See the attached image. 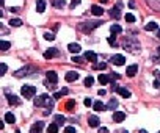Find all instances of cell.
<instances>
[{
  "instance_id": "6da1fadb",
  "label": "cell",
  "mask_w": 160,
  "mask_h": 133,
  "mask_svg": "<svg viewBox=\"0 0 160 133\" xmlns=\"http://www.w3.org/2000/svg\"><path fill=\"white\" fill-rule=\"evenodd\" d=\"M122 47H124L126 50H129V52L132 53H137L140 50V42L137 38H124V41H122Z\"/></svg>"
},
{
  "instance_id": "7a4b0ae2",
  "label": "cell",
  "mask_w": 160,
  "mask_h": 133,
  "mask_svg": "<svg viewBox=\"0 0 160 133\" xmlns=\"http://www.w3.org/2000/svg\"><path fill=\"white\" fill-rule=\"evenodd\" d=\"M99 25H102V22H100V21H90V22H82V24H79V25H77V28L88 35L94 28H97Z\"/></svg>"
},
{
  "instance_id": "3957f363",
  "label": "cell",
  "mask_w": 160,
  "mask_h": 133,
  "mask_svg": "<svg viewBox=\"0 0 160 133\" xmlns=\"http://www.w3.org/2000/svg\"><path fill=\"white\" fill-rule=\"evenodd\" d=\"M35 105L36 107L52 108L53 107V100H52V97H49L47 94H41V96H38V97H35Z\"/></svg>"
},
{
  "instance_id": "277c9868",
  "label": "cell",
  "mask_w": 160,
  "mask_h": 133,
  "mask_svg": "<svg viewBox=\"0 0 160 133\" xmlns=\"http://www.w3.org/2000/svg\"><path fill=\"white\" fill-rule=\"evenodd\" d=\"M21 94H22V97H25V99H31V97H35V94H36V88L31 85H24L21 88Z\"/></svg>"
},
{
  "instance_id": "5b68a950",
  "label": "cell",
  "mask_w": 160,
  "mask_h": 133,
  "mask_svg": "<svg viewBox=\"0 0 160 133\" xmlns=\"http://www.w3.org/2000/svg\"><path fill=\"white\" fill-rule=\"evenodd\" d=\"M5 96H6V99H8V103L10 105H21V100L17 96H13L8 89H5Z\"/></svg>"
},
{
  "instance_id": "8992f818",
  "label": "cell",
  "mask_w": 160,
  "mask_h": 133,
  "mask_svg": "<svg viewBox=\"0 0 160 133\" xmlns=\"http://www.w3.org/2000/svg\"><path fill=\"white\" fill-rule=\"evenodd\" d=\"M44 130V122H35L33 125L30 127V133H41Z\"/></svg>"
},
{
  "instance_id": "52a82bcc",
  "label": "cell",
  "mask_w": 160,
  "mask_h": 133,
  "mask_svg": "<svg viewBox=\"0 0 160 133\" xmlns=\"http://www.w3.org/2000/svg\"><path fill=\"white\" fill-rule=\"evenodd\" d=\"M60 55V52H58V49H47L44 52V58L46 59H50V58H55Z\"/></svg>"
},
{
  "instance_id": "ba28073f",
  "label": "cell",
  "mask_w": 160,
  "mask_h": 133,
  "mask_svg": "<svg viewBox=\"0 0 160 133\" xmlns=\"http://www.w3.org/2000/svg\"><path fill=\"white\" fill-rule=\"evenodd\" d=\"M110 61L113 64H116V66H122L126 63V58H124V55H115V57H112Z\"/></svg>"
},
{
  "instance_id": "9c48e42d",
  "label": "cell",
  "mask_w": 160,
  "mask_h": 133,
  "mask_svg": "<svg viewBox=\"0 0 160 133\" xmlns=\"http://www.w3.org/2000/svg\"><path fill=\"white\" fill-rule=\"evenodd\" d=\"M137 72H138V66H137V64H130V66H127V71H126L127 77H135Z\"/></svg>"
},
{
  "instance_id": "30bf717a",
  "label": "cell",
  "mask_w": 160,
  "mask_h": 133,
  "mask_svg": "<svg viewBox=\"0 0 160 133\" xmlns=\"http://www.w3.org/2000/svg\"><path fill=\"white\" fill-rule=\"evenodd\" d=\"M46 75H47V80H49V81H52L53 85H57V81H58V75H57V72H55V71H47V72H46Z\"/></svg>"
},
{
  "instance_id": "8fae6325",
  "label": "cell",
  "mask_w": 160,
  "mask_h": 133,
  "mask_svg": "<svg viewBox=\"0 0 160 133\" xmlns=\"http://www.w3.org/2000/svg\"><path fill=\"white\" fill-rule=\"evenodd\" d=\"M30 71H31V67H30V66H24L22 69L16 71V72H14V75L17 77V79H21V77H24V75H27V74H28Z\"/></svg>"
},
{
  "instance_id": "7c38bea8",
  "label": "cell",
  "mask_w": 160,
  "mask_h": 133,
  "mask_svg": "<svg viewBox=\"0 0 160 133\" xmlns=\"http://www.w3.org/2000/svg\"><path fill=\"white\" fill-rule=\"evenodd\" d=\"M88 124H90V127H99L100 125V119L97 117V116H94V114H93V116H90L88 117Z\"/></svg>"
},
{
  "instance_id": "4fadbf2b",
  "label": "cell",
  "mask_w": 160,
  "mask_h": 133,
  "mask_svg": "<svg viewBox=\"0 0 160 133\" xmlns=\"http://www.w3.org/2000/svg\"><path fill=\"white\" fill-rule=\"evenodd\" d=\"M85 59H88L90 63H97V55L94 52H91V50H88V52L85 53Z\"/></svg>"
},
{
  "instance_id": "5bb4252c",
  "label": "cell",
  "mask_w": 160,
  "mask_h": 133,
  "mask_svg": "<svg viewBox=\"0 0 160 133\" xmlns=\"http://www.w3.org/2000/svg\"><path fill=\"white\" fill-rule=\"evenodd\" d=\"M124 119H126V113L115 111V114H113V121H115V122H122Z\"/></svg>"
},
{
  "instance_id": "9a60e30c",
  "label": "cell",
  "mask_w": 160,
  "mask_h": 133,
  "mask_svg": "<svg viewBox=\"0 0 160 133\" xmlns=\"http://www.w3.org/2000/svg\"><path fill=\"white\" fill-rule=\"evenodd\" d=\"M68 50H69L71 53H79L80 50H82V47L79 44H75V42H71L69 45H68Z\"/></svg>"
},
{
  "instance_id": "2e32d148",
  "label": "cell",
  "mask_w": 160,
  "mask_h": 133,
  "mask_svg": "<svg viewBox=\"0 0 160 133\" xmlns=\"http://www.w3.org/2000/svg\"><path fill=\"white\" fill-rule=\"evenodd\" d=\"M65 79H66L68 81H75L77 79H79V74H77L75 71H69V72L66 74V77H65Z\"/></svg>"
},
{
  "instance_id": "e0dca14e",
  "label": "cell",
  "mask_w": 160,
  "mask_h": 133,
  "mask_svg": "<svg viewBox=\"0 0 160 133\" xmlns=\"http://www.w3.org/2000/svg\"><path fill=\"white\" fill-rule=\"evenodd\" d=\"M97 80H99V83H100V85H107V83H108V81H110V80H113V77L100 74V75L97 77Z\"/></svg>"
},
{
  "instance_id": "ac0fdd59",
  "label": "cell",
  "mask_w": 160,
  "mask_h": 133,
  "mask_svg": "<svg viewBox=\"0 0 160 133\" xmlns=\"http://www.w3.org/2000/svg\"><path fill=\"white\" fill-rule=\"evenodd\" d=\"M91 13H93L94 16H102L104 14V10L99 5H93V6H91Z\"/></svg>"
},
{
  "instance_id": "d6986e66",
  "label": "cell",
  "mask_w": 160,
  "mask_h": 133,
  "mask_svg": "<svg viewBox=\"0 0 160 133\" xmlns=\"http://www.w3.org/2000/svg\"><path fill=\"white\" fill-rule=\"evenodd\" d=\"M116 91H118V93H119V94H121L124 99L130 97V91L127 89V88H121V86H118V89H116Z\"/></svg>"
},
{
  "instance_id": "ffe728a7",
  "label": "cell",
  "mask_w": 160,
  "mask_h": 133,
  "mask_svg": "<svg viewBox=\"0 0 160 133\" xmlns=\"http://www.w3.org/2000/svg\"><path fill=\"white\" fill-rule=\"evenodd\" d=\"M110 16L115 17V19H119V17H121V14H119V6H113L112 10H110Z\"/></svg>"
},
{
  "instance_id": "44dd1931",
  "label": "cell",
  "mask_w": 160,
  "mask_h": 133,
  "mask_svg": "<svg viewBox=\"0 0 160 133\" xmlns=\"http://www.w3.org/2000/svg\"><path fill=\"white\" fill-rule=\"evenodd\" d=\"M5 122L6 124H14L16 122V117L13 113H5Z\"/></svg>"
},
{
  "instance_id": "7402d4cb",
  "label": "cell",
  "mask_w": 160,
  "mask_h": 133,
  "mask_svg": "<svg viewBox=\"0 0 160 133\" xmlns=\"http://www.w3.org/2000/svg\"><path fill=\"white\" fill-rule=\"evenodd\" d=\"M44 10H46L44 0H38V2H36V11H38V13H44Z\"/></svg>"
},
{
  "instance_id": "603a6c76",
  "label": "cell",
  "mask_w": 160,
  "mask_h": 133,
  "mask_svg": "<svg viewBox=\"0 0 160 133\" xmlns=\"http://www.w3.org/2000/svg\"><path fill=\"white\" fill-rule=\"evenodd\" d=\"M144 30L146 31H152V30H159V27H157L155 22H148V24L144 25Z\"/></svg>"
},
{
  "instance_id": "cb8c5ba5",
  "label": "cell",
  "mask_w": 160,
  "mask_h": 133,
  "mask_svg": "<svg viewBox=\"0 0 160 133\" xmlns=\"http://www.w3.org/2000/svg\"><path fill=\"white\" fill-rule=\"evenodd\" d=\"M93 108H94V111H100V110H105L107 107H105V105L100 102V100H97V102L93 103Z\"/></svg>"
},
{
  "instance_id": "d4e9b609",
  "label": "cell",
  "mask_w": 160,
  "mask_h": 133,
  "mask_svg": "<svg viewBox=\"0 0 160 133\" xmlns=\"http://www.w3.org/2000/svg\"><path fill=\"white\" fill-rule=\"evenodd\" d=\"M50 3H52V6H55V8H63L65 6V0H50Z\"/></svg>"
},
{
  "instance_id": "484cf974",
  "label": "cell",
  "mask_w": 160,
  "mask_h": 133,
  "mask_svg": "<svg viewBox=\"0 0 160 133\" xmlns=\"http://www.w3.org/2000/svg\"><path fill=\"white\" fill-rule=\"evenodd\" d=\"M68 93H69V89H68V88H63L61 91H58V93H55V96H53V99H60V97H63V96H66Z\"/></svg>"
},
{
  "instance_id": "4316f807",
  "label": "cell",
  "mask_w": 160,
  "mask_h": 133,
  "mask_svg": "<svg viewBox=\"0 0 160 133\" xmlns=\"http://www.w3.org/2000/svg\"><path fill=\"white\" fill-rule=\"evenodd\" d=\"M116 107H118V100L112 99L110 102H108V105H107V108H105V110H116Z\"/></svg>"
},
{
  "instance_id": "83f0119b",
  "label": "cell",
  "mask_w": 160,
  "mask_h": 133,
  "mask_svg": "<svg viewBox=\"0 0 160 133\" xmlns=\"http://www.w3.org/2000/svg\"><path fill=\"white\" fill-rule=\"evenodd\" d=\"M47 133H58V124H50L47 127Z\"/></svg>"
},
{
  "instance_id": "f1b7e54d",
  "label": "cell",
  "mask_w": 160,
  "mask_h": 133,
  "mask_svg": "<svg viewBox=\"0 0 160 133\" xmlns=\"http://www.w3.org/2000/svg\"><path fill=\"white\" fill-rule=\"evenodd\" d=\"M55 122L58 124V125H65L66 117H65V116H61V114H57V116H55Z\"/></svg>"
},
{
  "instance_id": "f546056e",
  "label": "cell",
  "mask_w": 160,
  "mask_h": 133,
  "mask_svg": "<svg viewBox=\"0 0 160 133\" xmlns=\"http://www.w3.org/2000/svg\"><path fill=\"white\" fill-rule=\"evenodd\" d=\"M110 31H112L113 35H119L121 31H122V28H121L119 25H112V27H110Z\"/></svg>"
},
{
  "instance_id": "4dcf8cb0",
  "label": "cell",
  "mask_w": 160,
  "mask_h": 133,
  "mask_svg": "<svg viewBox=\"0 0 160 133\" xmlns=\"http://www.w3.org/2000/svg\"><path fill=\"white\" fill-rule=\"evenodd\" d=\"M159 2H160V0H154V2H152V0H148V5H149V6H152L154 10H160Z\"/></svg>"
},
{
  "instance_id": "1f68e13d",
  "label": "cell",
  "mask_w": 160,
  "mask_h": 133,
  "mask_svg": "<svg viewBox=\"0 0 160 133\" xmlns=\"http://www.w3.org/2000/svg\"><path fill=\"white\" fill-rule=\"evenodd\" d=\"M105 67H107V64L105 63H96V64H93V69H96V71H100V69H105Z\"/></svg>"
},
{
  "instance_id": "d6a6232c",
  "label": "cell",
  "mask_w": 160,
  "mask_h": 133,
  "mask_svg": "<svg viewBox=\"0 0 160 133\" xmlns=\"http://www.w3.org/2000/svg\"><path fill=\"white\" fill-rule=\"evenodd\" d=\"M10 25L11 27H21L22 25V21L21 19H11L10 21Z\"/></svg>"
},
{
  "instance_id": "836d02e7",
  "label": "cell",
  "mask_w": 160,
  "mask_h": 133,
  "mask_svg": "<svg viewBox=\"0 0 160 133\" xmlns=\"http://www.w3.org/2000/svg\"><path fill=\"white\" fill-rule=\"evenodd\" d=\"M93 83H94V79L91 75L85 79V86H88V88H90V86H93Z\"/></svg>"
},
{
  "instance_id": "e575fe53",
  "label": "cell",
  "mask_w": 160,
  "mask_h": 133,
  "mask_svg": "<svg viewBox=\"0 0 160 133\" xmlns=\"http://www.w3.org/2000/svg\"><path fill=\"white\" fill-rule=\"evenodd\" d=\"M155 81H154V88H160V72H155Z\"/></svg>"
},
{
  "instance_id": "d590c367",
  "label": "cell",
  "mask_w": 160,
  "mask_h": 133,
  "mask_svg": "<svg viewBox=\"0 0 160 133\" xmlns=\"http://www.w3.org/2000/svg\"><path fill=\"white\" fill-rule=\"evenodd\" d=\"M6 71H8L6 64H5V63H2V64H0V75H5V74H6Z\"/></svg>"
},
{
  "instance_id": "8d00e7d4",
  "label": "cell",
  "mask_w": 160,
  "mask_h": 133,
  "mask_svg": "<svg viewBox=\"0 0 160 133\" xmlns=\"http://www.w3.org/2000/svg\"><path fill=\"white\" fill-rule=\"evenodd\" d=\"M126 21L130 22V24H134V22H135V16L130 14V13H127V14H126Z\"/></svg>"
},
{
  "instance_id": "74e56055",
  "label": "cell",
  "mask_w": 160,
  "mask_h": 133,
  "mask_svg": "<svg viewBox=\"0 0 160 133\" xmlns=\"http://www.w3.org/2000/svg\"><path fill=\"white\" fill-rule=\"evenodd\" d=\"M10 47H11V44L8 41H2V50H8Z\"/></svg>"
},
{
  "instance_id": "f35d334b",
  "label": "cell",
  "mask_w": 160,
  "mask_h": 133,
  "mask_svg": "<svg viewBox=\"0 0 160 133\" xmlns=\"http://www.w3.org/2000/svg\"><path fill=\"white\" fill-rule=\"evenodd\" d=\"M65 133H75V128L72 125H68V127H65Z\"/></svg>"
},
{
  "instance_id": "ab89813d",
  "label": "cell",
  "mask_w": 160,
  "mask_h": 133,
  "mask_svg": "<svg viewBox=\"0 0 160 133\" xmlns=\"http://www.w3.org/2000/svg\"><path fill=\"white\" fill-rule=\"evenodd\" d=\"M72 63H80V64H83V58H80V57H72Z\"/></svg>"
},
{
  "instance_id": "60d3db41",
  "label": "cell",
  "mask_w": 160,
  "mask_h": 133,
  "mask_svg": "<svg viewBox=\"0 0 160 133\" xmlns=\"http://www.w3.org/2000/svg\"><path fill=\"white\" fill-rule=\"evenodd\" d=\"M44 38L47 39V41H53V39H55V36H53V33H46Z\"/></svg>"
},
{
  "instance_id": "b9f144b4",
  "label": "cell",
  "mask_w": 160,
  "mask_h": 133,
  "mask_svg": "<svg viewBox=\"0 0 160 133\" xmlns=\"http://www.w3.org/2000/svg\"><path fill=\"white\" fill-rule=\"evenodd\" d=\"M83 103L86 105V107H91V105H93V100H91L90 97H86V99L83 100Z\"/></svg>"
},
{
  "instance_id": "7bdbcfd3",
  "label": "cell",
  "mask_w": 160,
  "mask_h": 133,
  "mask_svg": "<svg viewBox=\"0 0 160 133\" xmlns=\"http://www.w3.org/2000/svg\"><path fill=\"white\" fill-rule=\"evenodd\" d=\"M74 105H75L74 100H69V102L66 103V108H68V110H71V108H74Z\"/></svg>"
},
{
  "instance_id": "ee69618b",
  "label": "cell",
  "mask_w": 160,
  "mask_h": 133,
  "mask_svg": "<svg viewBox=\"0 0 160 133\" xmlns=\"http://www.w3.org/2000/svg\"><path fill=\"white\" fill-rule=\"evenodd\" d=\"M108 44H110V45H116V41H115V36H110V38H108Z\"/></svg>"
},
{
  "instance_id": "f6af8a7d",
  "label": "cell",
  "mask_w": 160,
  "mask_h": 133,
  "mask_svg": "<svg viewBox=\"0 0 160 133\" xmlns=\"http://www.w3.org/2000/svg\"><path fill=\"white\" fill-rule=\"evenodd\" d=\"M80 2H82V0H72V2H71V8H75Z\"/></svg>"
},
{
  "instance_id": "bcb514c9",
  "label": "cell",
  "mask_w": 160,
  "mask_h": 133,
  "mask_svg": "<svg viewBox=\"0 0 160 133\" xmlns=\"http://www.w3.org/2000/svg\"><path fill=\"white\" fill-rule=\"evenodd\" d=\"M99 133H108V130H107L105 127H100V128H99Z\"/></svg>"
},
{
  "instance_id": "7dc6e473",
  "label": "cell",
  "mask_w": 160,
  "mask_h": 133,
  "mask_svg": "<svg viewBox=\"0 0 160 133\" xmlns=\"http://www.w3.org/2000/svg\"><path fill=\"white\" fill-rule=\"evenodd\" d=\"M10 11H11V13H16V11H19V8H14V6H13V8H10Z\"/></svg>"
},
{
  "instance_id": "c3c4849f",
  "label": "cell",
  "mask_w": 160,
  "mask_h": 133,
  "mask_svg": "<svg viewBox=\"0 0 160 133\" xmlns=\"http://www.w3.org/2000/svg\"><path fill=\"white\" fill-rule=\"evenodd\" d=\"M97 94H99V96H104V94H105V89H99Z\"/></svg>"
},
{
  "instance_id": "681fc988",
  "label": "cell",
  "mask_w": 160,
  "mask_h": 133,
  "mask_svg": "<svg viewBox=\"0 0 160 133\" xmlns=\"http://www.w3.org/2000/svg\"><path fill=\"white\" fill-rule=\"evenodd\" d=\"M157 38L160 39V30H157Z\"/></svg>"
},
{
  "instance_id": "f907efd6",
  "label": "cell",
  "mask_w": 160,
  "mask_h": 133,
  "mask_svg": "<svg viewBox=\"0 0 160 133\" xmlns=\"http://www.w3.org/2000/svg\"><path fill=\"white\" fill-rule=\"evenodd\" d=\"M138 133H148V132H146V130H140Z\"/></svg>"
},
{
  "instance_id": "816d5d0a",
  "label": "cell",
  "mask_w": 160,
  "mask_h": 133,
  "mask_svg": "<svg viewBox=\"0 0 160 133\" xmlns=\"http://www.w3.org/2000/svg\"><path fill=\"white\" fill-rule=\"evenodd\" d=\"M100 2H102V3H107V2H108V0H100Z\"/></svg>"
},
{
  "instance_id": "f5cc1de1",
  "label": "cell",
  "mask_w": 160,
  "mask_h": 133,
  "mask_svg": "<svg viewBox=\"0 0 160 133\" xmlns=\"http://www.w3.org/2000/svg\"><path fill=\"white\" fill-rule=\"evenodd\" d=\"M157 53H159V57H160V47L157 49Z\"/></svg>"
},
{
  "instance_id": "db71d44e",
  "label": "cell",
  "mask_w": 160,
  "mask_h": 133,
  "mask_svg": "<svg viewBox=\"0 0 160 133\" xmlns=\"http://www.w3.org/2000/svg\"><path fill=\"white\" fill-rule=\"evenodd\" d=\"M121 133H129V132H121Z\"/></svg>"
},
{
  "instance_id": "11a10c76",
  "label": "cell",
  "mask_w": 160,
  "mask_h": 133,
  "mask_svg": "<svg viewBox=\"0 0 160 133\" xmlns=\"http://www.w3.org/2000/svg\"><path fill=\"white\" fill-rule=\"evenodd\" d=\"M16 133H21V132H19V130H17V132H16Z\"/></svg>"
}]
</instances>
